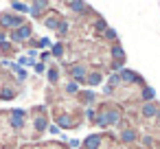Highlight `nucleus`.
<instances>
[{
    "mask_svg": "<svg viewBox=\"0 0 160 149\" xmlns=\"http://www.w3.org/2000/svg\"><path fill=\"white\" fill-rule=\"evenodd\" d=\"M97 94L88 90H79V86L66 81H57L53 86H46V105L51 107L53 121L62 129H77L83 125L86 110L94 103Z\"/></svg>",
    "mask_w": 160,
    "mask_h": 149,
    "instance_id": "f257e3e1",
    "label": "nucleus"
},
{
    "mask_svg": "<svg viewBox=\"0 0 160 149\" xmlns=\"http://www.w3.org/2000/svg\"><path fill=\"white\" fill-rule=\"evenodd\" d=\"M40 44L42 40L24 16L0 11V53L5 59H13L22 53V48H35Z\"/></svg>",
    "mask_w": 160,
    "mask_h": 149,
    "instance_id": "f03ea898",
    "label": "nucleus"
},
{
    "mask_svg": "<svg viewBox=\"0 0 160 149\" xmlns=\"http://www.w3.org/2000/svg\"><path fill=\"white\" fill-rule=\"evenodd\" d=\"M105 92L112 101L121 103L123 107L153 101V90L147 86L145 77H140L134 70H118V75H110Z\"/></svg>",
    "mask_w": 160,
    "mask_h": 149,
    "instance_id": "7ed1b4c3",
    "label": "nucleus"
},
{
    "mask_svg": "<svg viewBox=\"0 0 160 149\" xmlns=\"http://www.w3.org/2000/svg\"><path fill=\"white\" fill-rule=\"evenodd\" d=\"M86 116H88V123L92 127H99L101 132L118 129L125 121V107L112 99L97 97L94 103L86 110Z\"/></svg>",
    "mask_w": 160,
    "mask_h": 149,
    "instance_id": "20e7f679",
    "label": "nucleus"
},
{
    "mask_svg": "<svg viewBox=\"0 0 160 149\" xmlns=\"http://www.w3.org/2000/svg\"><path fill=\"white\" fill-rule=\"evenodd\" d=\"M27 132V110H0V149H18Z\"/></svg>",
    "mask_w": 160,
    "mask_h": 149,
    "instance_id": "39448f33",
    "label": "nucleus"
},
{
    "mask_svg": "<svg viewBox=\"0 0 160 149\" xmlns=\"http://www.w3.org/2000/svg\"><path fill=\"white\" fill-rule=\"evenodd\" d=\"M132 127L138 129V147L140 149H160V114L153 121L136 123Z\"/></svg>",
    "mask_w": 160,
    "mask_h": 149,
    "instance_id": "423d86ee",
    "label": "nucleus"
},
{
    "mask_svg": "<svg viewBox=\"0 0 160 149\" xmlns=\"http://www.w3.org/2000/svg\"><path fill=\"white\" fill-rule=\"evenodd\" d=\"M79 149H140V147L123 145L118 140V136L112 132H97V134H90L88 138H83Z\"/></svg>",
    "mask_w": 160,
    "mask_h": 149,
    "instance_id": "0eeeda50",
    "label": "nucleus"
},
{
    "mask_svg": "<svg viewBox=\"0 0 160 149\" xmlns=\"http://www.w3.org/2000/svg\"><path fill=\"white\" fill-rule=\"evenodd\" d=\"M27 77H16L9 68L0 64V101H13L20 97Z\"/></svg>",
    "mask_w": 160,
    "mask_h": 149,
    "instance_id": "6e6552de",
    "label": "nucleus"
},
{
    "mask_svg": "<svg viewBox=\"0 0 160 149\" xmlns=\"http://www.w3.org/2000/svg\"><path fill=\"white\" fill-rule=\"evenodd\" d=\"M18 149H70L62 140H35V142H22Z\"/></svg>",
    "mask_w": 160,
    "mask_h": 149,
    "instance_id": "1a4fd4ad",
    "label": "nucleus"
}]
</instances>
